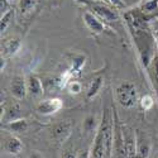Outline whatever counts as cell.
Segmentation results:
<instances>
[{
    "mask_svg": "<svg viewBox=\"0 0 158 158\" xmlns=\"http://www.w3.org/2000/svg\"><path fill=\"white\" fill-rule=\"evenodd\" d=\"M125 22L131 34V38L134 41V44L138 49L140 56V61L146 69H149V66L156 57L154 47H156V38L151 33L147 19L148 17L144 15L140 9L137 6L125 13Z\"/></svg>",
    "mask_w": 158,
    "mask_h": 158,
    "instance_id": "6da1fadb",
    "label": "cell"
},
{
    "mask_svg": "<svg viewBox=\"0 0 158 158\" xmlns=\"http://www.w3.org/2000/svg\"><path fill=\"white\" fill-rule=\"evenodd\" d=\"M76 3L82 4L87 10L94 13L96 17L105 22H116L119 20V13L118 8L111 4L99 2V0H75Z\"/></svg>",
    "mask_w": 158,
    "mask_h": 158,
    "instance_id": "7a4b0ae2",
    "label": "cell"
},
{
    "mask_svg": "<svg viewBox=\"0 0 158 158\" xmlns=\"http://www.w3.org/2000/svg\"><path fill=\"white\" fill-rule=\"evenodd\" d=\"M115 98L116 101L119 102L123 108L130 109L134 108L138 102V95H137V89L134 84L130 81H124L115 89Z\"/></svg>",
    "mask_w": 158,
    "mask_h": 158,
    "instance_id": "3957f363",
    "label": "cell"
},
{
    "mask_svg": "<svg viewBox=\"0 0 158 158\" xmlns=\"http://www.w3.org/2000/svg\"><path fill=\"white\" fill-rule=\"evenodd\" d=\"M124 144H125V157L127 158H135L137 153V133L129 125L122 124Z\"/></svg>",
    "mask_w": 158,
    "mask_h": 158,
    "instance_id": "277c9868",
    "label": "cell"
},
{
    "mask_svg": "<svg viewBox=\"0 0 158 158\" xmlns=\"http://www.w3.org/2000/svg\"><path fill=\"white\" fill-rule=\"evenodd\" d=\"M72 131V122L71 120H60L52 128L51 135L57 143H63L67 139Z\"/></svg>",
    "mask_w": 158,
    "mask_h": 158,
    "instance_id": "5b68a950",
    "label": "cell"
},
{
    "mask_svg": "<svg viewBox=\"0 0 158 158\" xmlns=\"http://www.w3.org/2000/svg\"><path fill=\"white\" fill-rule=\"evenodd\" d=\"M82 20L86 25V28L93 34L96 35V34H102L105 32V24L101 22V19L87 9L84 11V14H82Z\"/></svg>",
    "mask_w": 158,
    "mask_h": 158,
    "instance_id": "8992f818",
    "label": "cell"
},
{
    "mask_svg": "<svg viewBox=\"0 0 158 158\" xmlns=\"http://www.w3.org/2000/svg\"><path fill=\"white\" fill-rule=\"evenodd\" d=\"M62 108H63L62 100L58 98H53V99H47L39 102L37 105V111L41 115H52L60 111Z\"/></svg>",
    "mask_w": 158,
    "mask_h": 158,
    "instance_id": "52a82bcc",
    "label": "cell"
},
{
    "mask_svg": "<svg viewBox=\"0 0 158 158\" xmlns=\"http://www.w3.org/2000/svg\"><path fill=\"white\" fill-rule=\"evenodd\" d=\"M10 94L13 95V98L17 100H22L27 96L28 94V89H27V81L24 80L23 76H14L11 78L10 82Z\"/></svg>",
    "mask_w": 158,
    "mask_h": 158,
    "instance_id": "ba28073f",
    "label": "cell"
},
{
    "mask_svg": "<svg viewBox=\"0 0 158 158\" xmlns=\"http://www.w3.org/2000/svg\"><path fill=\"white\" fill-rule=\"evenodd\" d=\"M28 128H29L28 120L22 119V118L2 124V129L11 131V133H25V131L28 130Z\"/></svg>",
    "mask_w": 158,
    "mask_h": 158,
    "instance_id": "9c48e42d",
    "label": "cell"
},
{
    "mask_svg": "<svg viewBox=\"0 0 158 158\" xmlns=\"http://www.w3.org/2000/svg\"><path fill=\"white\" fill-rule=\"evenodd\" d=\"M137 153L135 158H148L151 153V143L146 138V135H143L140 133H137Z\"/></svg>",
    "mask_w": 158,
    "mask_h": 158,
    "instance_id": "30bf717a",
    "label": "cell"
},
{
    "mask_svg": "<svg viewBox=\"0 0 158 158\" xmlns=\"http://www.w3.org/2000/svg\"><path fill=\"white\" fill-rule=\"evenodd\" d=\"M20 48V41L18 38H9L2 43V53L4 57L14 56Z\"/></svg>",
    "mask_w": 158,
    "mask_h": 158,
    "instance_id": "8fae6325",
    "label": "cell"
},
{
    "mask_svg": "<svg viewBox=\"0 0 158 158\" xmlns=\"http://www.w3.org/2000/svg\"><path fill=\"white\" fill-rule=\"evenodd\" d=\"M27 89H28V94H31L32 96L37 98L41 96L43 94V84L39 80L37 76L31 75L27 78Z\"/></svg>",
    "mask_w": 158,
    "mask_h": 158,
    "instance_id": "7c38bea8",
    "label": "cell"
},
{
    "mask_svg": "<svg viewBox=\"0 0 158 158\" xmlns=\"http://www.w3.org/2000/svg\"><path fill=\"white\" fill-rule=\"evenodd\" d=\"M104 85V77L102 76H98L95 78H93L89 85V89H87V93H86V99L87 100H91V99H94L98 94H99V91L101 90Z\"/></svg>",
    "mask_w": 158,
    "mask_h": 158,
    "instance_id": "4fadbf2b",
    "label": "cell"
},
{
    "mask_svg": "<svg viewBox=\"0 0 158 158\" xmlns=\"http://www.w3.org/2000/svg\"><path fill=\"white\" fill-rule=\"evenodd\" d=\"M4 148L10 154H19L22 152V149H23V144H22V142H20L19 138L13 135V137H9L6 139Z\"/></svg>",
    "mask_w": 158,
    "mask_h": 158,
    "instance_id": "5bb4252c",
    "label": "cell"
},
{
    "mask_svg": "<svg viewBox=\"0 0 158 158\" xmlns=\"http://www.w3.org/2000/svg\"><path fill=\"white\" fill-rule=\"evenodd\" d=\"M35 0H20L19 2V10L23 14H27L31 10H33V8L35 6Z\"/></svg>",
    "mask_w": 158,
    "mask_h": 158,
    "instance_id": "9a60e30c",
    "label": "cell"
},
{
    "mask_svg": "<svg viewBox=\"0 0 158 158\" xmlns=\"http://www.w3.org/2000/svg\"><path fill=\"white\" fill-rule=\"evenodd\" d=\"M13 15H14V10H11V9L8 10L4 15H2V24H0V31H2V33L6 31L8 25L10 24V19L13 18Z\"/></svg>",
    "mask_w": 158,
    "mask_h": 158,
    "instance_id": "2e32d148",
    "label": "cell"
},
{
    "mask_svg": "<svg viewBox=\"0 0 158 158\" xmlns=\"http://www.w3.org/2000/svg\"><path fill=\"white\" fill-rule=\"evenodd\" d=\"M66 87H67L69 93L72 94V95H77V94H80L82 91V85L78 81H70Z\"/></svg>",
    "mask_w": 158,
    "mask_h": 158,
    "instance_id": "e0dca14e",
    "label": "cell"
},
{
    "mask_svg": "<svg viewBox=\"0 0 158 158\" xmlns=\"http://www.w3.org/2000/svg\"><path fill=\"white\" fill-rule=\"evenodd\" d=\"M152 76H153V82L156 85V89L158 91V55H156V57L153 58L152 63Z\"/></svg>",
    "mask_w": 158,
    "mask_h": 158,
    "instance_id": "ac0fdd59",
    "label": "cell"
},
{
    "mask_svg": "<svg viewBox=\"0 0 158 158\" xmlns=\"http://www.w3.org/2000/svg\"><path fill=\"white\" fill-rule=\"evenodd\" d=\"M153 98L151 95H144L140 99V106L143 110H151L153 106Z\"/></svg>",
    "mask_w": 158,
    "mask_h": 158,
    "instance_id": "d6986e66",
    "label": "cell"
},
{
    "mask_svg": "<svg viewBox=\"0 0 158 158\" xmlns=\"http://www.w3.org/2000/svg\"><path fill=\"white\" fill-rule=\"evenodd\" d=\"M20 118V108L18 105H13V106L9 109V122L15 120V119H19Z\"/></svg>",
    "mask_w": 158,
    "mask_h": 158,
    "instance_id": "ffe728a7",
    "label": "cell"
},
{
    "mask_svg": "<svg viewBox=\"0 0 158 158\" xmlns=\"http://www.w3.org/2000/svg\"><path fill=\"white\" fill-rule=\"evenodd\" d=\"M94 122H95V118L94 116H89L86 118V120L84 122V129L86 130V133H91L94 129Z\"/></svg>",
    "mask_w": 158,
    "mask_h": 158,
    "instance_id": "44dd1931",
    "label": "cell"
},
{
    "mask_svg": "<svg viewBox=\"0 0 158 158\" xmlns=\"http://www.w3.org/2000/svg\"><path fill=\"white\" fill-rule=\"evenodd\" d=\"M106 2L109 3V4H111V5H114L115 8H124L125 6V4H124V2L123 0H106Z\"/></svg>",
    "mask_w": 158,
    "mask_h": 158,
    "instance_id": "7402d4cb",
    "label": "cell"
},
{
    "mask_svg": "<svg viewBox=\"0 0 158 158\" xmlns=\"http://www.w3.org/2000/svg\"><path fill=\"white\" fill-rule=\"evenodd\" d=\"M61 158H77V156H76L72 151H66V152L61 156Z\"/></svg>",
    "mask_w": 158,
    "mask_h": 158,
    "instance_id": "603a6c76",
    "label": "cell"
},
{
    "mask_svg": "<svg viewBox=\"0 0 158 158\" xmlns=\"http://www.w3.org/2000/svg\"><path fill=\"white\" fill-rule=\"evenodd\" d=\"M77 158H90V152L89 151H82L77 154Z\"/></svg>",
    "mask_w": 158,
    "mask_h": 158,
    "instance_id": "cb8c5ba5",
    "label": "cell"
},
{
    "mask_svg": "<svg viewBox=\"0 0 158 158\" xmlns=\"http://www.w3.org/2000/svg\"><path fill=\"white\" fill-rule=\"evenodd\" d=\"M29 158H42V156L39 154L38 152H33V153L29 156Z\"/></svg>",
    "mask_w": 158,
    "mask_h": 158,
    "instance_id": "d4e9b609",
    "label": "cell"
},
{
    "mask_svg": "<svg viewBox=\"0 0 158 158\" xmlns=\"http://www.w3.org/2000/svg\"><path fill=\"white\" fill-rule=\"evenodd\" d=\"M156 48H157V55H158V34L156 37Z\"/></svg>",
    "mask_w": 158,
    "mask_h": 158,
    "instance_id": "484cf974",
    "label": "cell"
},
{
    "mask_svg": "<svg viewBox=\"0 0 158 158\" xmlns=\"http://www.w3.org/2000/svg\"><path fill=\"white\" fill-rule=\"evenodd\" d=\"M8 2H9V3H10V2H13V0H8Z\"/></svg>",
    "mask_w": 158,
    "mask_h": 158,
    "instance_id": "4316f807",
    "label": "cell"
}]
</instances>
